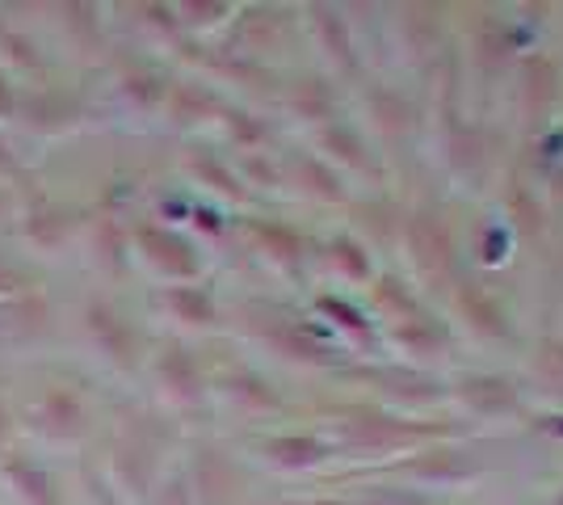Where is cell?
Listing matches in <instances>:
<instances>
[{
  "mask_svg": "<svg viewBox=\"0 0 563 505\" xmlns=\"http://www.w3.org/2000/svg\"><path fill=\"white\" fill-rule=\"evenodd\" d=\"M38 417H43V430H51L55 438H68V433H80V421L85 413L76 405V396L64 392V387H51L38 405Z\"/></svg>",
  "mask_w": 563,
  "mask_h": 505,
  "instance_id": "1",
  "label": "cell"
},
{
  "mask_svg": "<svg viewBox=\"0 0 563 505\" xmlns=\"http://www.w3.org/2000/svg\"><path fill=\"white\" fill-rule=\"evenodd\" d=\"M9 481L22 488V497L30 505H55V493H51V481L43 468H34V463H25V459H13V463H9Z\"/></svg>",
  "mask_w": 563,
  "mask_h": 505,
  "instance_id": "2",
  "label": "cell"
},
{
  "mask_svg": "<svg viewBox=\"0 0 563 505\" xmlns=\"http://www.w3.org/2000/svg\"><path fill=\"white\" fill-rule=\"evenodd\" d=\"M89 325H93V333L114 350V359H126V354H122V350H126V329L118 325V316H110L106 308H93V312H89Z\"/></svg>",
  "mask_w": 563,
  "mask_h": 505,
  "instance_id": "3",
  "label": "cell"
},
{
  "mask_svg": "<svg viewBox=\"0 0 563 505\" xmlns=\"http://www.w3.org/2000/svg\"><path fill=\"white\" fill-rule=\"evenodd\" d=\"M9 106H13V101H9V89H4V80H0V114H4Z\"/></svg>",
  "mask_w": 563,
  "mask_h": 505,
  "instance_id": "4",
  "label": "cell"
}]
</instances>
